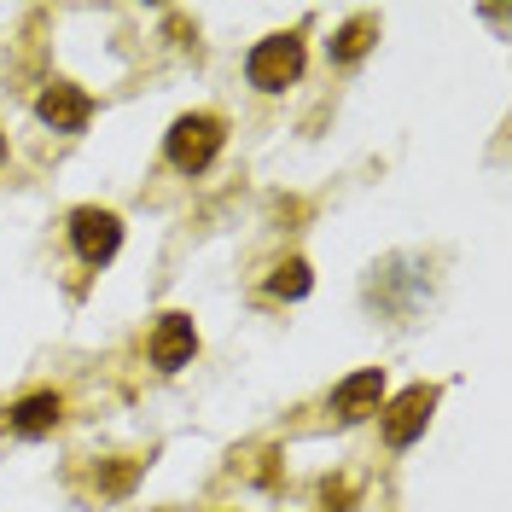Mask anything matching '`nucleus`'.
Instances as JSON below:
<instances>
[{
    "mask_svg": "<svg viewBox=\"0 0 512 512\" xmlns=\"http://www.w3.org/2000/svg\"><path fill=\"white\" fill-rule=\"evenodd\" d=\"M373 41H379V24H373V18H355V24H344V30L332 35V59L355 64L367 47H373Z\"/></svg>",
    "mask_w": 512,
    "mask_h": 512,
    "instance_id": "9",
    "label": "nucleus"
},
{
    "mask_svg": "<svg viewBox=\"0 0 512 512\" xmlns=\"http://www.w3.org/2000/svg\"><path fill=\"white\" fill-rule=\"evenodd\" d=\"M70 245L88 268H105L123 245V222L111 210H99V204H82V210H70Z\"/></svg>",
    "mask_w": 512,
    "mask_h": 512,
    "instance_id": "3",
    "label": "nucleus"
},
{
    "mask_svg": "<svg viewBox=\"0 0 512 512\" xmlns=\"http://www.w3.org/2000/svg\"><path fill=\"white\" fill-rule=\"evenodd\" d=\"M35 117L53 128V134H76V128H88V117H94V99L82 94V88H70V82H47L41 99H35Z\"/></svg>",
    "mask_w": 512,
    "mask_h": 512,
    "instance_id": "5",
    "label": "nucleus"
},
{
    "mask_svg": "<svg viewBox=\"0 0 512 512\" xmlns=\"http://www.w3.org/2000/svg\"><path fill=\"white\" fill-rule=\"evenodd\" d=\"M431 408H437V384H408L390 408H384V419H379V431H384V443L390 448H408L431 425Z\"/></svg>",
    "mask_w": 512,
    "mask_h": 512,
    "instance_id": "4",
    "label": "nucleus"
},
{
    "mask_svg": "<svg viewBox=\"0 0 512 512\" xmlns=\"http://www.w3.org/2000/svg\"><path fill=\"white\" fill-rule=\"evenodd\" d=\"M309 286H315V274H309V262H303V256L280 262V268H274V280H268V291H274V297H303Z\"/></svg>",
    "mask_w": 512,
    "mask_h": 512,
    "instance_id": "10",
    "label": "nucleus"
},
{
    "mask_svg": "<svg viewBox=\"0 0 512 512\" xmlns=\"http://www.w3.org/2000/svg\"><path fill=\"white\" fill-rule=\"evenodd\" d=\"M192 355H198V326H192V315H163L158 332H152V367L158 373H175V367H187Z\"/></svg>",
    "mask_w": 512,
    "mask_h": 512,
    "instance_id": "6",
    "label": "nucleus"
},
{
    "mask_svg": "<svg viewBox=\"0 0 512 512\" xmlns=\"http://www.w3.org/2000/svg\"><path fill=\"white\" fill-rule=\"evenodd\" d=\"M379 402H384V367H361V373H350V379L332 390V408H338L344 425L379 414Z\"/></svg>",
    "mask_w": 512,
    "mask_h": 512,
    "instance_id": "7",
    "label": "nucleus"
},
{
    "mask_svg": "<svg viewBox=\"0 0 512 512\" xmlns=\"http://www.w3.org/2000/svg\"><path fill=\"white\" fill-rule=\"evenodd\" d=\"M0 163H6V134H0Z\"/></svg>",
    "mask_w": 512,
    "mask_h": 512,
    "instance_id": "11",
    "label": "nucleus"
},
{
    "mask_svg": "<svg viewBox=\"0 0 512 512\" xmlns=\"http://www.w3.org/2000/svg\"><path fill=\"white\" fill-rule=\"evenodd\" d=\"M245 76H251L256 94H286L291 82L303 76V41H297V35H268V41H256L251 59H245Z\"/></svg>",
    "mask_w": 512,
    "mask_h": 512,
    "instance_id": "2",
    "label": "nucleus"
},
{
    "mask_svg": "<svg viewBox=\"0 0 512 512\" xmlns=\"http://www.w3.org/2000/svg\"><path fill=\"white\" fill-rule=\"evenodd\" d=\"M59 419H64V396L59 390H35V396H24V402L6 408V431H18V437H47Z\"/></svg>",
    "mask_w": 512,
    "mask_h": 512,
    "instance_id": "8",
    "label": "nucleus"
},
{
    "mask_svg": "<svg viewBox=\"0 0 512 512\" xmlns=\"http://www.w3.org/2000/svg\"><path fill=\"white\" fill-rule=\"evenodd\" d=\"M222 140H227V123L216 117V111H187V117H175V123H169L163 152H169V163H175L181 175H198V169H210V163H216Z\"/></svg>",
    "mask_w": 512,
    "mask_h": 512,
    "instance_id": "1",
    "label": "nucleus"
}]
</instances>
